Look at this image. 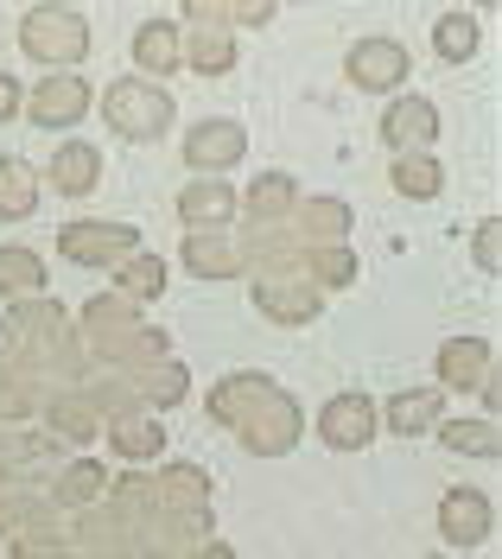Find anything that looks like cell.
Returning a JSON list of instances; mask_svg holds the SVG:
<instances>
[{"instance_id": "cell-1", "label": "cell", "mask_w": 502, "mask_h": 559, "mask_svg": "<svg viewBox=\"0 0 502 559\" xmlns=\"http://www.w3.org/2000/svg\"><path fill=\"white\" fill-rule=\"evenodd\" d=\"M211 419L229 426V432L261 457H287L292 445H299V432H306L299 401H292L274 376H254V369L223 376V382L211 388Z\"/></svg>"}, {"instance_id": "cell-2", "label": "cell", "mask_w": 502, "mask_h": 559, "mask_svg": "<svg viewBox=\"0 0 502 559\" xmlns=\"http://www.w3.org/2000/svg\"><path fill=\"white\" fill-rule=\"evenodd\" d=\"M103 121H108V134L146 146V140H166V134H172L179 103H172V90H166V83H146V76H115V83L103 90Z\"/></svg>"}, {"instance_id": "cell-3", "label": "cell", "mask_w": 502, "mask_h": 559, "mask_svg": "<svg viewBox=\"0 0 502 559\" xmlns=\"http://www.w3.org/2000/svg\"><path fill=\"white\" fill-rule=\"evenodd\" d=\"M20 45H26V58L58 70H76L89 58V20L76 13V7H51V0H38L20 13Z\"/></svg>"}, {"instance_id": "cell-4", "label": "cell", "mask_w": 502, "mask_h": 559, "mask_svg": "<svg viewBox=\"0 0 502 559\" xmlns=\"http://www.w3.org/2000/svg\"><path fill=\"white\" fill-rule=\"evenodd\" d=\"M58 254L71 267H121L128 254H141V229L115 216H76L58 229Z\"/></svg>"}, {"instance_id": "cell-5", "label": "cell", "mask_w": 502, "mask_h": 559, "mask_svg": "<svg viewBox=\"0 0 502 559\" xmlns=\"http://www.w3.org/2000/svg\"><path fill=\"white\" fill-rule=\"evenodd\" d=\"M344 76H350V90H362V96H401V83L414 76V58H407L401 38L369 33L344 51Z\"/></svg>"}, {"instance_id": "cell-6", "label": "cell", "mask_w": 502, "mask_h": 559, "mask_svg": "<svg viewBox=\"0 0 502 559\" xmlns=\"http://www.w3.org/2000/svg\"><path fill=\"white\" fill-rule=\"evenodd\" d=\"M179 153H184V166H191L198 178H223V173H236V166L249 159V128L229 121V115H211V121H198V128L179 140Z\"/></svg>"}, {"instance_id": "cell-7", "label": "cell", "mask_w": 502, "mask_h": 559, "mask_svg": "<svg viewBox=\"0 0 502 559\" xmlns=\"http://www.w3.org/2000/svg\"><path fill=\"white\" fill-rule=\"evenodd\" d=\"M375 432H382V407H375L362 388H337L319 407V439L331 452H362Z\"/></svg>"}, {"instance_id": "cell-8", "label": "cell", "mask_w": 502, "mask_h": 559, "mask_svg": "<svg viewBox=\"0 0 502 559\" xmlns=\"http://www.w3.org/2000/svg\"><path fill=\"white\" fill-rule=\"evenodd\" d=\"M89 108H96V90H89L76 70L45 76V83H33V96H26V115H33L45 134H64V128H76Z\"/></svg>"}, {"instance_id": "cell-9", "label": "cell", "mask_w": 502, "mask_h": 559, "mask_svg": "<svg viewBox=\"0 0 502 559\" xmlns=\"http://www.w3.org/2000/svg\"><path fill=\"white\" fill-rule=\"evenodd\" d=\"M375 134H382L389 153H432V140H439V103L432 96H389Z\"/></svg>"}, {"instance_id": "cell-10", "label": "cell", "mask_w": 502, "mask_h": 559, "mask_svg": "<svg viewBox=\"0 0 502 559\" xmlns=\"http://www.w3.org/2000/svg\"><path fill=\"white\" fill-rule=\"evenodd\" d=\"M439 534L452 547H483L497 534V502L490 489H445L439 496Z\"/></svg>"}, {"instance_id": "cell-11", "label": "cell", "mask_w": 502, "mask_h": 559, "mask_svg": "<svg viewBox=\"0 0 502 559\" xmlns=\"http://www.w3.org/2000/svg\"><path fill=\"white\" fill-rule=\"evenodd\" d=\"M432 369H439V394H452V388H483L497 376V349H490V337H445L439 356H432Z\"/></svg>"}, {"instance_id": "cell-12", "label": "cell", "mask_w": 502, "mask_h": 559, "mask_svg": "<svg viewBox=\"0 0 502 559\" xmlns=\"http://www.w3.org/2000/svg\"><path fill=\"white\" fill-rule=\"evenodd\" d=\"M249 299H254V312L274 318V324H312L324 312V293L312 280H254Z\"/></svg>"}, {"instance_id": "cell-13", "label": "cell", "mask_w": 502, "mask_h": 559, "mask_svg": "<svg viewBox=\"0 0 502 559\" xmlns=\"http://www.w3.org/2000/svg\"><path fill=\"white\" fill-rule=\"evenodd\" d=\"M134 64H141L146 83H153V76H172V70L184 64V26L179 20H166V13L141 20V26H134Z\"/></svg>"}, {"instance_id": "cell-14", "label": "cell", "mask_w": 502, "mask_h": 559, "mask_svg": "<svg viewBox=\"0 0 502 559\" xmlns=\"http://www.w3.org/2000/svg\"><path fill=\"white\" fill-rule=\"evenodd\" d=\"M179 216L184 229H229L242 204H236V185H223V178H191L179 191Z\"/></svg>"}, {"instance_id": "cell-15", "label": "cell", "mask_w": 502, "mask_h": 559, "mask_svg": "<svg viewBox=\"0 0 502 559\" xmlns=\"http://www.w3.org/2000/svg\"><path fill=\"white\" fill-rule=\"evenodd\" d=\"M184 267H191L198 280L249 274V267H242V242H236L229 229H191V236H184Z\"/></svg>"}, {"instance_id": "cell-16", "label": "cell", "mask_w": 502, "mask_h": 559, "mask_svg": "<svg viewBox=\"0 0 502 559\" xmlns=\"http://www.w3.org/2000/svg\"><path fill=\"white\" fill-rule=\"evenodd\" d=\"M236 204H242V216H249V229H274V223L292 216V204H299V178L292 173H261L249 191H236Z\"/></svg>"}, {"instance_id": "cell-17", "label": "cell", "mask_w": 502, "mask_h": 559, "mask_svg": "<svg viewBox=\"0 0 502 559\" xmlns=\"http://www.w3.org/2000/svg\"><path fill=\"white\" fill-rule=\"evenodd\" d=\"M96 185H103V146H96V140H64V146L51 153V191L89 198Z\"/></svg>"}, {"instance_id": "cell-18", "label": "cell", "mask_w": 502, "mask_h": 559, "mask_svg": "<svg viewBox=\"0 0 502 559\" xmlns=\"http://www.w3.org/2000/svg\"><path fill=\"white\" fill-rule=\"evenodd\" d=\"M439 419H445V394H439V388H401L395 401L382 407V426H389L395 439H420Z\"/></svg>"}, {"instance_id": "cell-19", "label": "cell", "mask_w": 502, "mask_h": 559, "mask_svg": "<svg viewBox=\"0 0 502 559\" xmlns=\"http://www.w3.org/2000/svg\"><path fill=\"white\" fill-rule=\"evenodd\" d=\"M292 216H299V229H306V236H299L306 248H337L344 236H350V223H357L344 198H299Z\"/></svg>"}, {"instance_id": "cell-20", "label": "cell", "mask_w": 502, "mask_h": 559, "mask_svg": "<svg viewBox=\"0 0 502 559\" xmlns=\"http://www.w3.org/2000/svg\"><path fill=\"white\" fill-rule=\"evenodd\" d=\"M108 496V471L96 464V457H76V464H64L58 477H51V509H96Z\"/></svg>"}, {"instance_id": "cell-21", "label": "cell", "mask_w": 502, "mask_h": 559, "mask_svg": "<svg viewBox=\"0 0 502 559\" xmlns=\"http://www.w3.org/2000/svg\"><path fill=\"white\" fill-rule=\"evenodd\" d=\"M477 45H483V20H477L470 7H452V13L432 20V58H445V64H470Z\"/></svg>"}, {"instance_id": "cell-22", "label": "cell", "mask_w": 502, "mask_h": 559, "mask_svg": "<svg viewBox=\"0 0 502 559\" xmlns=\"http://www.w3.org/2000/svg\"><path fill=\"white\" fill-rule=\"evenodd\" d=\"M0 299H13V306L45 299V261H38L33 248H20V242L0 248Z\"/></svg>"}, {"instance_id": "cell-23", "label": "cell", "mask_w": 502, "mask_h": 559, "mask_svg": "<svg viewBox=\"0 0 502 559\" xmlns=\"http://www.w3.org/2000/svg\"><path fill=\"white\" fill-rule=\"evenodd\" d=\"M108 439H115V452L121 457H153L166 445V432H159V414H146V407H128V414H108Z\"/></svg>"}, {"instance_id": "cell-24", "label": "cell", "mask_w": 502, "mask_h": 559, "mask_svg": "<svg viewBox=\"0 0 502 559\" xmlns=\"http://www.w3.org/2000/svg\"><path fill=\"white\" fill-rule=\"evenodd\" d=\"M432 432H439V445H445V452L483 457V464H497V457H502V432H497V419H439Z\"/></svg>"}, {"instance_id": "cell-25", "label": "cell", "mask_w": 502, "mask_h": 559, "mask_svg": "<svg viewBox=\"0 0 502 559\" xmlns=\"http://www.w3.org/2000/svg\"><path fill=\"white\" fill-rule=\"evenodd\" d=\"M389 185H395L401 198H414V204H432V198L445 191V166H439L432 153H395Z\"/></svg>"}, {"instance_id": "cell-26", "label": "cell", "mask_w": 502, "mask_h": 559, "mask_svg": "<svg viewBox=\"0 0 502 559\" xmlns=\"http://www.w3.org/2000/svg\"><path fill=\"white\" fill-rule=\"evenodd\" d=\"M38 210V173L26 159L0 153V223H26Z\"/></svg>"}, {"instance_id": "cell-27", "label": "cell", "mask_w": 502, "mask_h": 559, "mask_svg": "<svg viewBox=\"0 0 502 559\" xmlns=\"http://www.w3.org/2000/svg\"><path fill=\"white\" fill-rule=\"evenodd\" d=\"M184 64L198 70V76H223V70H236V33H229V26L184 33Z\"/></svg>"}, {"instance_id": "cell-28", "label": "cell", "mask_w": 502, "mask_h": 559, "mask_svg": "<svg viewBox=\"0 0 502 559\" xmlns=\"http://www.w3.org/2000/svg\"><path fill=\"white\" fill-rule=\"evenodd\" d=\"M115 286H121V299H128V306H146V299H159V293H166V261L141 248V254H128V261L115 267Z\"/></svg>"}, {"instance_id": "cell-29", "label": "cell", "mask_w": 502, "mask_h": 559, "mask_svg": "<svg viewBox=\"0 0 502 559\" xmlns=\"http://www.w3.org/2000/svg\"><path fill=\"white\" fill-rule=\"evenodd\" d=\"M134 401H141L146 414H159V407H179L184 394H191V376H184V362H159V369H146L134 376Z\"/></svg>"}, {"instance_id": "cell-30", "label": "cell", "mask_w": 502, "mask_h": 559, "mask_svg": "<svg viewBox=\"0 0 502 559\" xmlns=\"http://www.w3.org/2000/svg\"><path fill=\"white\" fill-rule=\"evenodd\" d=\"M58 457V439H45V432H0V477H20V471H33V464H51Z\"/></svg>"}, {"instance_id": "cell-31", "label": "cell", "mask_w": 502, "mask_h": 559, "mask_svg": "<svg viewBox=\"0 0 502 559\" xmlns=\"http://www.w3.org/2000/svg\"><path fill=\"white\" fill-rule=\"evenodd\" d=\"M306 280L312 286H350L357 280V254H350V242H337V248H306Z\"/></svg>"}, {"instance_id": "cell-32", "label": "cell", "mask_w": 502, "mask_h": 559, "mask_svg": "<svg viewBox=\"0 0 502 559\" xmlns=\"http://www.w3.org/2000/svg\"><path fill=\"white\" fill-rule=\"evenodd\" d=\"M477 267H483V274H502V223L497 216L477 223Z\"/></svg>"}, {"instance_id": "cell-33", "label": "cell", "mask_w": 502, "mask_h": 559, "mask_svg": "<svg viewBox=\"0 0 502 559\" xmlns=\"http://www.w3.org/2000/svg\"><path fill=\"white\" fill-rule=\"evenodd\" d=\"M223 20H229V26H274L280 7H274V0H236V7H223Z\"/></svg>"}, {"instance_id": "cell-34", "label": "cell", "mask_w": 502, "mask_h": 559, "mask_svg": "<svg viewBox=\"0 0 502 559\" xmlns=\"http://www.w3.org/2000/svg\"><path fill=\"white\" fill-rule=\"evenodd\" d=\"M26 108V90H20V76L13 70H0V121H13Z\"/></svg>"}, {"instance_id": "cell-35", "label": "cell", "mask_w": 502, "mask_h": 559, "mask_svg": "<svg viewBox=\"0 0 502 559\" xmlns=\"http://www.w3.org/2000/svg\"><path fill=\"white\" fill-rule=\"evenodd\" d=\"M191 559H236V547H229V540H198V554Z\"/></svg>"}]
</instances>
